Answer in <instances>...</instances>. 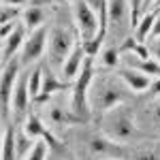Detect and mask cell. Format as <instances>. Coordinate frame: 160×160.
<instances>
[{
    "mask_svg": "<svg viewBox=\"0 0 160 160\" xmlns=\"http://www.w3.org/2000/svg\"><path fill=\"white\" fill-rule=\"evenodd\" d=\"M124 83L122 79H115V77H94L92 86H90V94H88V100H90V111L96 115V118H102L107 111L115 109L118 105H124L126 100V92H124Z\"/></svg>",
    "mask_w": 160,
    "mask_h": 160,
    "instance_id": "obj_1",
    "label": "cell"
},
{
    "mask_svg": "<svg viewBox=\"0 0 160 160\" xmlns=\"http://www.w3.org/2000/svg\"><path fill=\"white\" fill-rule=\"evenodd\" d=\"M100 126H102V135L113 139L120 145L132 143L139 139V122L132 109L126 105H118L115 109L107 111L100 118Z\"/></svg>",
    "mask_w": 160,
    "mask_h": 160,
    "instance_id": "obj_2",
    "label": "cell"
},
{
    "mask_svg": "<svg viewBox=\"0 0 160 160\" xmlns=\"http://www.w3.org/2000/svg\"><path fill=\"white\" fill-rule=\"evenodd\" d=\"M94 81V58H88L81 66V73L75 79L73 83V96H71V111L75 113L77 122H88L90 120V100H88V94H90V86Z\"/></svg>",
    "mask_w": 160,
    "mask_h": 160,
    "instance_id": "obj_3",
    "label": "cell"
},
{
    "mask_svg": "<svg viewBox=\"0 0 160 160\" xmlns=\"http://www.w3.org/2000/svg\"><path fill=\"white\" fill-rule=\"evenodd\" d=\"M77 41L75 34L68 28L56 26L49 30V43H47V53H49V64L53 68H62V64L66 62V58L71 56V51L75 49Z\"/></svg>",
    "mask_w": 160,
    "mask_h": 160,
    "instance_id": "obj_4",
    "label": "cell"
},
{
    "mask_svg": "<svg viewBox=\"0 0 160 160\" xmlns=\"http://www.w3.org/2000/svg\"><path fill=\"white\" fill-rule=\"evenodd\" d=\"M73 17H75L77 32H79V37H81V43H90V41H94V38L100 34L98 13L88 4V0H75Z\"/></svg>",
    "mask_w": 160,
    "mask_h": 160,
    "instance_id": "obj_5",
    "label": "cell"
},
{
    "mask_svg": "<svg viewBox=\"0 0 160 160\" xmlns=\"http://www.w3.org/2000/svg\"><path fill=\"white\" fill-rule=\"evenodd\" d=\"M19 66L22 62H17L13 58L11 62L2 64V81H0V100H2V118H4V124H7V115H9V109H11L13 102V92H15V86H17V79H19Z\"/></svg>",
    "mask_w": 160,
    "mask_h": 160,
    "instance_id": "obj_6",
    "label": "cell"
},
{
    "mask_svg": "<svg viewBox=\"0 0 160 160\" xmlns=\"http://www.w3.org/2000/svg\"><path fill=\"white\" fill-rule=\"evenodd\" d=\"M88 154L92 160H109V158H124V149L120 143L105 135H96L88 141Z\"/></svg>",
    "mask_w": 160,
    "mask_h": 160,
    "instance_id": "obj_7",
    "label": "cell"
},
{
    "mask_svg": "<svg viewBox=\"0 0 160 160\" xmlns=\"http://www.w3.org/2000/svg\"><path fill=\"white\" fill-rule=\"evenodd\" d=\"M47 43H49V30L43 26L34 32H30L28 38H26L24 47H22V64H28V62H37L45 49H47Z\"/></svg>",
    "mask_w": 160,
    "mask_h": 160,
    "instance_id": "obj_8",
    "label": "cell"
},
{
    "mask_svg": "<svg viewBox=\"0 0 160 160\" xmlns=\"http://www.w3.org/2000/svg\"><path fill=\"white\" fill-rule=\"evenodd\" d=\"M28 34H30V32H28V28H26L24 24H19V22H17L15 30H13L7 38H2V64H7V62H11L13 58H15V53L24 47Z\"/></svg>",
    "mask_w": 160,
    "mask_h": 160,
    "instance_id": "obj_9",
    "label": "cell"
},
{
    "mask_svg": "<svg viewBox=\"0 0 160 160\" xmlns=\"http://www.w3.org/2000/svg\"><path fill=\"white\" fill-rule=\"evenodd\" d=\"M83 62H86V49H83V43H77L75 49L71 51V56L66 58V62L62 64V68H60L62 77H64L66 81L75 83V79L79 77V73H81Z\"/></svg>",
    "mask_w": 160,
    "mask_h": 160,
    "instance_id": "obj_10",
    "label": "cell"
},
{
    "mask_svg": "<svg viewBox=\"0 0 160 160\" xmlns=\"http://www.w3.org/2000/svg\"><path fill=\"white\" fill-rule=\"evenodd\" d=\"M118 77L122 79L124 86L128 90H132V92H145L152 86V77H148L145 73H141L137 68H130V66H122L118 71Z\"/></svg>",
    "mask_w": 160,
    "mask_h": 160,
    "instance_id": "obj_11",
    "label": "cell"
},
{
    "mask_svg": "<svg viewBox=\"0 0 160 160\" xmlns=\"http://www.w3.org/2000/svg\"><path fill=\"white\" fill-rule=\"evenodd\" d=\"M68 88H73L71 81H66V79H58V75L53 73L51 68H43V90H41V96H38V102H45V100H49L51 94H56V92H64V90H68Z\"/></svg>",
    "mask_w": 160,
    "mask_h": 160,
    "instance_id": "obj_12",
    "label": "cell"
},
{
    "mask_svg": "<svg viewBox=\"0 0 160 160\" xmlns=\"http://www.w3.org/2000/svg\"><path fill=\"white\" fill-rule=\"evenodd\" d=\"M28 75H19L17 79V86H15V92H13V102H11V109L15 111V115H24L26 109H28V102H30V88H28Z\"/></svg>",
    "mask_w": 160,
    "mask_h": 160,
    "instance_id": "obj_13",
    "label": "cell"
},
{
    "mask_svg": "<svg viewBox=\"0 0 160 160\" xmlns=\"http://www.w3.org/2000/svg\"><path fill=\"white\" fill-rule=\"evenodd\" d=\"M109 9V24L111 26H126L130 19V2L128 0H107Z\"/></svg>",
    "mask_w": 160,
    "mask_h": 160,
    "instance_id": "obj_14",
    "label": "cell"
},
{
    "mask_svg": "<svg viewBox=\"0 0 160 160\" xmlns=\"http://www.w3.org/2000/svg\"><path fill=\"white\" fill-rule=\"evenodd\" d=\"M45 17H47L45 7H28V9H24L22 24L28 28V32H34V30L45 26Z\"/></svg>",
    "mask_w": 160,
    "mask_h": 160,
    "instance_id": "obj_15",
    "label": "cell"
},
{
    "mask_svg": "<svg viewBox=\"0 0 160 160\" xmlns=\"http://www.w3.org/2000/svg\"><path fill=\"white\" fill-rule=\"evenodd\" d=\"M47 109H49V122L53 124L56 128H66V126H71L73 122H77L73 111L64 109L62 105H49Z\"/></svg>",
    "mask_w": 160,
    "mask_h": 160,
    "instance_id": "obj_16",
    "label": "cell"
},
{
    "mask_svg": "<svg viewBox=\"0 0 160 160\" xmlns=\"http://www.w3.org/2000/svg\"><path fill=\"white\" fill-rule=\"evenodd\" d=\"M17 132L13 130V126L4 124L2 130V160H19L17 158V141H15Z\"/></svg>",
    "mask_w": 160,
    "mask_h": 160,
    "instance_id": "obj_17",
    "label": "cell"
},
{
    "mask_svg": "<svg viewBox=\"0 0 160 160\" xmlns=\"http://www.w3.org/2000/svg\"><path fill=\"white\" fill-rule=\"evenodd\" d=\"M158 15H160L158 11H149L139 19V24H137V28H135V38L139 41V43H148L149 32H152V28H154V24H156Z\"/></svg>",
    "mask_w": 160,
    "mask_h": 160,
    "instance_id": "obj_18",
    "label": "cell"
},
{
    "mask_svg": "<svg viewBox=\"0 0 160 160\" xmlns=\"http://www.w3.org/2000/svg\"><path fill=\"white\" fill-rule=\"evenodd\" d=\"M22 128L26 130V135L32 137L34 141L45 139V135L49 132V130L45 128V124L41 122V118H38V115H34V113H28V115H26V122H24V126H22Z\"/></svg>",
    "mask_w": 160,
    "mask_h": 160,
    "instance_id": "obj_19",
    "label": "cell"
},
{
    "mask_svg": "<svg viewBox=\"0 0 160 160\" xmlns=\"http://www.w3.org/2000/svg\"><path fill=\"white\" fill-rule=\"evenodd\" d=\"M141 122L149 124L154 130H160V98H154V102H152L148 109L143 111Z\"/></svg>",
    "mask_w": 160,
    "mask_h": 160,
    "instance_id": "obj_20",
    "label": "cell"
},
{
    "mask_svg": "<svg viewBox=\"0 0 160 160\" xmlns=\"http://www.w3.org/2000/svg\"><path fill=\"white\" fill-rule=\"evenodd\" d=\"M98 62L102 64V68H115L122 62V51L115 47H105L98 53Z\"/></svg>",
    "mask_w": 160,
    "mask_h": 160,
    "instance_id": "obj_21",
    "label": "cell"
},
{
    "mask_svg": "<svg viewBox=\"0 0 160 160\" xmlns=\"http://www.w3.org/2000/svg\"><path fill=\"white\" fill-rule=\"evenodd\" d=\"M28 88H30V96L37 100L41 96V90H43V68L41 66H37L28 75Z\"/></svg>",
    "mask_w": 160,
    "mask_h": 160,
    "instance_id": "obj_22",
    "label": "cell"
},
{
    "mask_svg": "<svg viewBox=\"0 0 160 160\" xmlns=\"http://www.w3.org/2000/svg\"><path fill=\"white\" fill-rule=\"evenodd\" d=\"M24 15V9H17V7H9V4H2V13H0V24L7 26L17 22L19 17Z\"/></svg>",
    "mask_w": 160,
    "mask_h": 160,
    "instance_id": "obj_23",
    "label": "cell"
},
{
    "mask_svg": "<svg viewBox=\"0 0 160 160\" xmlns=\"http://www.w3.org/2000/svg\"><path fill=\"white\" fill-rule=\"evenodd\" d=\"M24 160H47V141L38 139L37 143H34V148L30 149V154Z\"/></svg>",
    "mask_w": 160,
    "mask_h": 160,
    "instance_id": "obj_24",
    "label": "cell"
},
{
    "mask_svg": "<svg viewBox=\"0 0 160 160\" xmlns=\"http://www.w3.org/2000/svg\"><path fill=\"white\" fill-rule=\"evenodd\" d=\"M128 2H130V24H132V28H137L139 19L145 15V11H143L145 0H128Z\"/></svg>",
    "mask_w": 160,
    "mask_h": 160,
    "instance_id": "obj_25",
    "label": "cell"
},
{
    "mask_svg": "<svg viewBox=\"0 0 160 160\" xmlns=\"http://www.w3.org/2000/svg\"><path fill=\"white\" fill-rule=\"evenodd\" d=\"M49 0H2V4L17 7V9H28V7H45Z\"/></svg>",
    "mask_w": 160,
    "mask_h": 160,
    "instance_id": "obj_26",
    "label": "cell"
},
{
    "mask_svg": "<svg viewBox=\"0 0 160 160\" xmlns=\"http://www.w3.org/2000/svg\"><path fill=\"white\" fill-rule=\"evenodd\" d=\"M135 160H160V149L156 148H143L135 154Z\"/></svg>",
    "mask_w": 160,
    "mask_h": 160,
    "instance_id": "obj_27",
    "label": "cell"
},
{
    "mask_svg": "<svg viewBox=\"0 0 160 160\" xmlns=\"http://www.w3.org/2000/svg\"><path fill=\"white\" fill-rule=\"evenodd\" d=\"M148 49H149L152 60H156L160 64V38H149L148 41Z\"/></svg>",
    "mask_w": 160,
    "mask_h": 160,
    "instance_id": "obj_28",
    "label": "cell"
},
{
    "mask_svg": "<svg viewBox=\"0 0 160 160\" xmlns=\"http://www.w3.org/2000/svg\"><path fill=\"white\" fill-rule=\"evenodd\" d=\"M149 94H152V98H160V77H158V79H152Z\"/></svg>",
    "mask_w": 160,
    "mask_h": 160,
    "instance_id": "obj_29",
    "label": "cell"
},
{
    "mask_svg": "<svg viewBox=\"0 0 160 160\" xmlns=\"http://www.w3.org/2000/svg\"><path fill=\"white\" fill-rule=\"evenodd\" d=\"M149 38H160V15H158V19H156V24H154V28H152V32H149Z\"/></svg>",
    "mask_w": 160,
    "mask_h": 160,
    "instance_id": "obj_30",
    "label": "cell"
},
{
    "mask_svg": "<svg viewBox=\"0 0 160 160\" xmlns=\"http://www.w3.org/2000/svg\"><path fill=\"white\" fill-rule=\"evenodd\" d=\"M149 11H158L160 13V0H154V2H152V9H149Z\"/></svg>",
    "mask_w": 160,
    "mask_h": 160,
    "instance_id": "obj_31",
    "label": "cell"
},
{
    "mask_svg": "<svg viewBox=\"0 0 160 160\" xmlns=\"http://www.w3.org/2000/svg\"><path fill=\"white\" fill-rule=\"evenodd\" d=\"M109 160H124V158H109Z\"/></svg>",
    "mask_w": 160,
    "mask_h": 160,
    "instance_id": "obj_32",
    "label": "cell"
}]
</instances>
